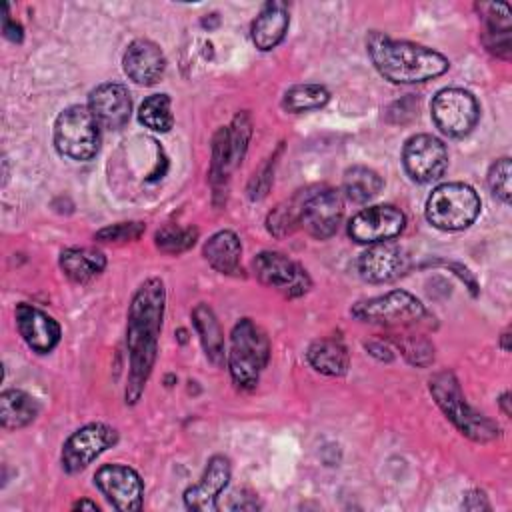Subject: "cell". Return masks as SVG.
<instances>
[{"label":"cell","mask_w":512,"mask_h":512,"mask_svg":"<svg viewBox=\"0 0 512 512\" xmlns=\"http://www.w3.org/2000/svg\"><path fill=\"white\" fill-rule=\"evenodd\" d=\"M166 304V290L160 278L144 280L128 306L126 324V348H128V380H126V402L134 404L140 400L144 386L152 374L158 356V336L162 330V316Z\"/></svg>","instance_id":"cell-1"},{"label":"cell","mask_w":512,"mask_h":512,"mask_svg":"<svg viewBox=\"0 0 512 512\" xmlns=\"http://www.w3.org/2000/svg\"><path fill=\"white\" fill-rule=\"evenodd\" d=\"M366 46L378 74L394 84L426 82L450 68L444 54L408 40L388 38L380 32H372Z\"/></svg>","instance_id":"cell-2"},{"label":"cell","mask_w":512,"mask_h":512,"mask_svg":"<svg viewBox=\"0 0 512 512\" xmlns=\"http://www.w3.org/2000/svg\"><path fill=\"white\" fill-rule=\"evenodd\" d=\"M430 394L436 400L438 408L444 412V416L464 434L466 438L474 442H490L500 434V428L496 422H492L488 416L476 412L464 398L460 384L456 376L450 370L436 372L428 382Z\"/></svg>","instance_id":"cell-3"},{"label":"cell","mask_w":512,"mask_h":512,"mask_svg":"<svg viewBox=\"0 0 512 512\" xmlns=\"http://www.w3.org/2000/svg\"><path fill=\"white\" fill-rule=\"evenodd\" d=\"M270 358V340L266 332L250 318L234 324L230 334L228 370L230 378L240 390L256 388L262 370Z\"/></svg>","instance_id":"cell-4"},{"label":"cell","mask_w":512,"mask_h":512,"mask_svg":"<svg viewBox=\"0 0 512 512\" xmlns=\"http://www.w3.org/2000/svg\"><path fill=\"white\" fill-rule=\"evenodd\" d=\"M480 196L464 182H446L432 190L426 200V220L444 232L468 228L480 214Z\"/></svg>","instance_id":"cell-5"},{"label":"cell","mask_w":512,"mask_h":512,"mask_svg":"<svg viewBox=\"0 0 512 512\" xmlns=\"http://www.w3.org/2000/svg\"><path fill=\"white\" fill-rule=\"evenodd\" d=\"M54 146L78 162L92 160L100 150V124L88 106H68L54 122Z\"/></svg>","instance_id":"cell-6"},{"label":"cell","mask_w":512,"mask_h":512,"mask_svg":"<svg viewBox=\"0 0 512 512\" xmlns=\"http://www.w3.org/2000/svg\"><path fill=\"white\" fill-rule=\"evenodd\" d=\"M352 316L360 322L382 326H408L424 316V304L406 290H390L380 296L360 300L352 306Z\"/></svg>","instance_id":"cell-7"},{"label":"cell","mask_w":512,"mask_h":512,"mask_svg":"<svg viewBox=\"0 0 512 512\" xmlns=\"http://www.w3.org/2000/svg\"><path fill=\"white\" fill-rule=\"evenodd\" d=\"M436 128L452 138L466 136L478 122L480 106L476 98L464 88H442L430 104Z\"/></svg>","instance_id":"cell-8"},{"label":"cell","mask_w":512,"mask_h":512,"mask_svg":"<svg viewBox=\"0 0 512 512\" xmlns=\"http://www.w3.org/2000/svg\"><path fill=\"white\" fill-rule=\"evenodd\" d=\"M342 194L334 188L318 186L300 192V226L314 238H330L342 220Z\"/></svg>","instance_id":"cell-9"},{"label":"cell","mask_w":512,"mask_h":512,"mask_svg":"<svg viewBox=\"0 0 512 512\" xmlns=\"http://www.w3.org/2000/svg\"><path fill=\"white\" fill-rule=\"evenodd\" d=\"M252 266H254L256 278L264 286L274 288L288 298L302 296L312 286L308 272L298 262H294L292 258H288L282 252L264 250V252L256 254Z\"/></svg>","instance_id":"cell-10"},{"label":"cell","mask_w":512,"mask_h":512,"mask_svg":"<svg viewBox=\"0 0 512 512\" xmlns=\"http://www.w3.org/2000/svg\"><path fill=\"white\" fill-rule=\"evenodd\" d=\"M118 442V432L104 422H90L78 428L62 446L60 464L64 472L76 474L92 464L102 452Z\"/></svg>","instance_id":"cell-11"},{"label":"cell","mask_w":512,"mask_h":512,"mask_svg":"<svg viewBox=\"0 0 512 512\" xmlns=\"http://www.w3.org/2000/svg\"><path fill=\"white\" fill-rule=\"evenodd\" d=\"M402 164L414 182H434L448 166V150L444 142L432 134H414L402 148Z\"/></svg>","instance_id":"cell-12"},{"label":"cell","mask_w":512,"mask_h":512,"mask_svg":"<svg viewBox=\"0 0 512 512\" xmlns=\"http://www.w3.org/2000/svg\"><path fill=\"white\" fill-rule=\"evenodd\" d=\"M94 486L116 510H140L144 504V484L140 474L126 464H104L94 474Z\"/></svg>","instance_id":"cell-13"},{"label":"cell","mask_w":512,"mask_h":512,"mask_svg":"<svg viewBox=\"0 0 512 512\" xmlns=\"http://www.w3.org/2000/svg\"><path fill=\"white\" fill-rule=\"evenodd\" d=\"M406 226V216L392 204H376L360 210L348 222V236L358 244H378L396 238Z\"/></svg>","instance_id":"cell-14"},{"label":"cell","mask_w":512,"mask_h":512,"mask_svg":"<svg viewBox=\"0 0 512 512\" xmlns=\"http://www.w3.org/2000/svg\"><path fill=\"white\" fill-rule=\"evenodd\" d=\"M410 268L408 252L394 242L370 244L358 258V272L366 282L382 284L404 276Z\"/></svg>","instance_id":"cell-15"},{"label":"cell","mask_w":512,"mask_h":512,"mask_svg":"<svg viewBox=\"0 0 512 512\" xmlns=\"http://www.w3.org/2000/svg\"><path fill=\"white\" fill-rule=\"evenodd\" d=\"M14 318H16V326L22 340L34 352L48 354L58 346L62 336L60 324L52 316H48L44 310L32 304L20 302L14 310Z\"/></svg>","instance_id":"cell-16"},{"label":"cell","mask_w":512,"mask_h":512,"mask_svg":"<svg viewBox=\"0 0 512 512\" xmlns=\"http://www.w3.org/2000/svg\"><path fill=\"white\" fill-rule=\"evenodd\" d=\"M88 108L100 126L118 130L130 120L132 98L126 86L118 82H104L88 94Z\"/></svg>","instance_id":"cell-17"},{"label":"cell","mask_w":512,"mask_h":512,"mask_svg":"<svg viewBox=\"0 0 512 512\" xmlns=\"http://www.w3.org/2000/svg\"><path fill=\"white\" fill-rule=\"evenodd\" d=\"M230 462L226 456L216 454L208 460L200 480L186 488L184 504L188 510H212L216 508V500L230 480Z\"/></svg>","instance_id":"cell-18"},{"label":"cell","mask_w":512,"mask_h":512,"mask_svg":"<svg viewBox=\"0 0 512 512\" xmlns=\"http://www.w3.org/2000/svg\"><path fill=\"white\" fill-rule=\"evenodd\" d=\"M122 66L132 82L140 86H152L164 76L166 58L158 44L146 38H138L126 48Z\"/></svg>","instance_id":"cell-19"},{"label":"cell","mask_w":512,"mask_h":512,"mask_svg":"<svg viewBox=\"0 0 512 512\" xmlns=\"http://www.w3.org/2000/svg\"><path fill=\"white\" fill-rule=\"evenodd\" d=\"M288 26H290L288 6L278 0L266 2L262 6V10L258 12V16L254 18L252 28H250L254 46L262 52L276 48L284 40Z\"/></svg>","instance_id":"cell-20"},{"label":"cell","mask_w":512,"mask_h":512,"mask_svg":"<svg viewBox=\"0 0 512 512\" xmlns=\"http://www.w3.org/2000/svg\"><path fill=\"white\" fill-rule=\"evenodd\" d=\"M484 20V46L500 56L510 58V6L504 2L478 4Z\"/></svg>","instance_id":"cell-21"},{"label":"cell","mask_w":512,"mask_h":512,"mask_svg":"<svg viewBox=\"0 0 512 512\" xmlns=\"http://www.w3.org/2000/svg\"><path fill=\"white\" fill-rule=\"evenodd\" d=\"M204 260L220 274H238L242 244L232 230H220L212 234L202 248Z\"/></svg>","instance_id":"cell-22"},{"label":"cell","mask_w":512,"mask_h":512,"mask_svg":"<svg viewBox=\"0 0 512 512\" xmlns=\"http://www.w3.org/2000/svg\"><path fill=\"white\" fill-rule=\"evenodd\" d=\"M192 324L198 332L200 344L204 348L206 358L214 364V366H222L224 362V336H222V328L220 322L214 314V310L200 302L194 306L192 310Z\"/></svg>","instance_id":"cell-23"},{"label":"cell","mask_w":512,"mask_h":512,"mask_svg":"<svg viewBox=\"0 0 512 512\" xmlns=\"http://www.w3.org/2000/svg\"><path fill=\"white\" fill-rule=\"evenodd\" d=\"M306 358L316 372L326 376H342L350 366L348 350L336 338L314 340L306 350Z\"/></svg>","instance_id":"cell-24"},{"label":"cell","mask_w":512,"mask_h":512,"mask_svg":"<svg viewBox=\"0 0 512 512\" xmlns=\"http://www.w3.org/2000/svg\"><path fill=\"white\" fill-rule=\"evenodd\" d=\"M62 272L78 284L90 282L106 268V256L94 248H66L60 252Z\"/></svg>","instance_id":"cell-25"},{"label":"cell","mask_w":512,"mask_h":512,"mask_svg":"<svg viewBox=\"0 0 512 512\" xmlns=\"http://www.w3.org/2000/svg\"><path fill=\"white\" fill-rule=\"evenodd\" d=\"M40 412L34 396L24 390H4L0 394V422L6 430H18L28 426Z\"/></svg>","instance_id":"cell-26"},{"label":"cell","mask_w":512,"mask_h":512,"mask_svg":"<svg viewBox=\"0 0 512 512\" xmlns=\"http://www.w3.org/2000/svg\"><path fill=\"white\" fill-rule=\"evenodd\" d=\"M384 180L368 166H350L342 176V194L356 204H364L380 194Z\"/></svg>","instance_id":"cell-27"},{"label":"cell","mask_w":512,"mask_h":512,"mask_svg":"<svg viewBox=\"0 0 512 512\" xmlns=\"http://www.w3.org/2000/svg\"><path fill=\"white\" fill-rule=\"evenodd\" d=\"M330 100V92L322 84H296L284 92L282 106L292 114L322 108Z\"/></svg>","instance_id":"cell-28"},{"label":"cell","mask_w":512,"mask_h":512,"mask_svg":"<svg viewBox=\"0 0 512 512\" xmlns=\"http://www.w3.org/2000/svg\"><path fill=\"white\" fill-rule=\"evenodd\" d=\"M138 120L154 130V132H168L174 124L172 108H170V98L168 94H152L148 96L140 108H138Z\"/></svg>","instance_id":"cell-29"},{"label":"cell","mask_w":512,"mask_h":512,"mask_svg":"<svg viewBox=\"0 0 512 512\" xmlns=\"http://www.w3.org/2000/svg\"><path fill=\"white\" fill-rule=\"evenodd\" d=\"M266 226H268V232L274 234L276 238H284L292 234L300 226V192L290 200L278 204L268 214Z\"/></svg>","instance_id":"cell-30"},{"label":"cell","mask_w":512,"mask_h":512,"mask_svg":"<svg viewBox=\"0 0 512 512\" xmlns=\"http://www.w3.org/2000/svg\"><path fill=\"white\" fill-rule=\"evenodd\" d=\"M198 238V230L188 226V228H182V226H174V224H168V226H162L154 240H156V246L166 252V254H180V252H186L188 248L194 246Z\"/></svg>","instance_id":"cell-31"},{"label":"cell","mask_w":512,"mask_h":512,"mask_svg":"<svg viewBox=\"0 0 512 512\" xmlns=\"http://www.w3.org/2000/svg\"><path fill=\"white\" fill-rule=\"evenodd\" d=\"M226 134H228V146H230V160H232V166H236L244 158L250 136H252V120L248 112L236 114L232 124L226 126Z\"/></svg>","instance_id":"cell-32"},{"label":"cell","mask_w":512,"mask_h":512,"mask_svg":"<svg viewBox=\"0 0 512 512\" xmlns=\"http://www.w3.org/2000/svg\"><path fill=\"white\" fill-rule=\"evenodd\" d=\"M394 342L404 354V358L414 366L424 368L434 360V346L422 336H402L394 338Z\"/></svg>","instance_id":"cell-33"},{"label":"cell","mask_w":512,"mask_h":512,"mask_svg":"<svg viewBox=\"0 0 512 512\" xmlns=\"http://www.w3.org/2000/svg\"><path fill=\"white\" fill-rule=\"evenodd\" d=\"M510 174H512V166H510V158H498L490 170H488V186L490 192L500 198L504 204L510 202L512 198V188H510Z\"/></svg>","instance_id":"cell-34"},{"label":"cell","mask_w":512,"mask_h":512,"mask_svg":"<svg viewBox=\"0 0 512 512\" xmlns=\"http://www.w3.org/2000/svg\"><path fill=\"white\" fill-rule=\"evenodd\" d=\"M146 226L144 222H120L106 226L94 234L98 242H126V240H138L144 234Z\"/></svg>","instance_id":"cell-35"},{"label":"cell","mask_w":512,"mask_h":512,"mask_svg":"<svg viewBox=\"0 0 512 512\" xmlns=\"http://www.w3.org/2000/svg\"><path fill=\"white\" fill-rule=\"evenodd\" d=\"M462 506H464L466 510H488V508H490V504H488V500H486V494L480 492V490L468 492L466 498H464V502H462Z\"/></svg>","instance_id":"cell-36"},{"label":"cell","mask_w":512,"mask_h":512,"mask_svg":"<svg viewBox=\"0 0 512 512\" xmlns=\"http://www.w3.org/2000/svg\"><path fill=\"white\" fill-rule=\"evenodd\" d=\"M2 32H4V36H6L8 40H12V42H20V40H22V26H20L18 22H14V20L8 16V12L4 14Z\"/></svg>","instance_id":"cell-37"},{"label":"cell","mask_w":512,"mask_h":512,"mask_svg":"<svg viewBox=\"0 0 512 512\" xmlns=\"http://www.w3.org/2000/svg\"><path fill=\"white\" fill-rule=\"evenodd\" d=\"M366 348L370 350V354H374L380 360H386V362L392 360V350L384 342H368Z\"/></svg>","instance_id":"cell-38"},{"label":"cell","mask_w":512,"mask_h":512,"mask_svg":"<svg viewBox=\"0 0 512 512\" xmlns=\"http://www.w3.org/2000/svg\"><path fill=\"white\" fill-rule=\"evenodd\" d=\"M72 510H98V504L88 500V498H82V500L72 504Z\"/></svg>","instance_id":"cell-39"},{"label":"cell","mask_w":512,"mask_h":512,"mask_svg":"<svg viewBox=\"0 0 512 512\" xmlns=\"http://www.w3.org/2000/svg\"><path fill=\"white\" fill-rule=\"evenodd\" d=\"M498 402H500V408H502L504 416H510L512 414V410H510V392H504Z\"/></svg>","instance_id":"cell-40"},{"label":"cell","mask_w":512,"mask_h":512,"mask_svg":"<svg viewBox=\"0 0 512 512\" xmlns=\"http://www.w3.org/2000/svg\"><path fill=\"white\" fill-rule=\"evenodd\" d=\"M508 338H510V334H508V332H504V334H502V348H504V352H508V350H510V346H508Z\"/></svg>","instance_id":"cell-41"}]
</instances>
